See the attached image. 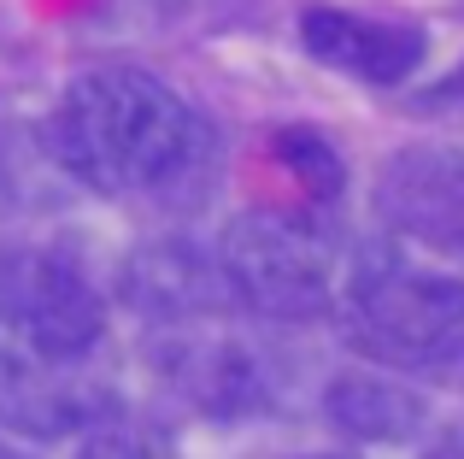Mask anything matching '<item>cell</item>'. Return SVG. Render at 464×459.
Returning a JSON list of instances; mask_svg holds the SVG:
<instances>
[{"label":"cell","mask_w":464,"mask_h":459,"mask_svg":"<svg viewBox=\"0 0 464 459\" xmlns=\"http://www.w3.org/2000/svg\"><path fill=\"white\" fill-rule=\"evenodd\" d=\"M59 165L94 195H153L194 160V112L136 65H94L65 83L53 112Z\"/></svg>","instance_id":"obj_1"},{"label":"cell","mask_w":464,"mask_h":459,"mask_svg":"<svg viewBox=\"0 0 464 459\" xmlns=\"http://www.w3.org/2000/svg\"><path fill=\"white\" fill-rule=\"evenodd\" d=\"M347 342L371 366L435 371L464 359V277L371 265L347 283Z\"/></svg>","instance_id":"obj_2"},{"label":"cell","mask_w":464,"mask_h":459,"mask_svg":"<svg viewBox=\"0 0 464 459\" xmlns=\"http://www.w3.org/2000/svg\"><path fill=\"white\" fill-rule=\"evenodd\" d=\"M224 288L283 324L324 318L341 295V265L324 236L295 212H241L218 241Z\"/></svg>","instance_id":"obj_3"},{"label":"cell","mask_w":464,"mask_h":459,"mask_svg":"<svg viewBox=\"0 0 464 459\" xmlns=\"http://www.w3.org/2000/svg\"><path fill=\"white\" fill-rule=\"evenodd\" d=\"M106 418V395L89 383V371L47 354L18 318L0 312V425L35 442L82 436Z\"/></svg>","instance_id":"obj_4"},{"label":"cell","mask_w":464,"mask_h":459,"mask_svg":"<svg viewBox=\"0 0 464 459\" xmlns=\"http://www.w3.org/2000/svg\"><path fill=\"white\" fill-rule=\"evenodd\" d=\"M0 312L18 318L47 354L71 359V366H82L106 336V300L94 295L89 271L53 248L12 253L0 265Z\"/></svg>","instance_id":"obj_5"},{"label":"cell","mask_w":464,"mask_h":459,"mask_svg":"<svg viewBox=\"0 0 464 459\" xmlns=\"http://www.w3.org/2000/svg\"><path fill=\"white\" fill-rule=\"evenodd\" d=\"M300 47L317 65L341 71L371 89H394V83L418 77L423 54H430V30L406 18H364L347 6H306L300 12Z\"/></svg>","instance_id":"obj_6"},{"label":"cell","mask_w":464,"mask_h":459,"mask_svg":"<svg viewBox=\"0 0 464 459\" xmlns=\"http://www.w3.org/2000/svg\"><path fill=\"white\" fill-rule=\"evenodd\" d=\"M376 212L406 241L464 253V153L459 148L394 153L376 177Z\"/></svg>","instance_id":"obj_7"},{"label":"cell","mask_w":464,"mask_h":459,"mask_svg":"<svg viewBox=\"0 0 464 459\" xmlns=\"http://www.w3.org/2000/svg\"><path fill=\"white\" fill-rule=\"evenodd\" d=\"M324 406L347 436H364V442H406L423 418V401L411 389H400L388 377H364V371H347V377L329 383Z\"/></svg>","instance_id":"obj_8"},{"label":"cell","mask_w":464,"mask_h":459,"mask_svg":"<svg viewBox=\"0 0 464 459\" xmlns=\"http://www.w3.org/2000/svg\"><path fill=\"white\" fill-rule=\"evenodd\" d=\"M124 283L136 288V307L165 312V318H188V312L212 307V283H224V271H218V265H200L182 248H153L130 265Z\"/></svg>","instance_id":"obj_9"},{"label":"cell","mask_w":464,"mask_h":459,"mask_svg":"<svg viewBox=\"0 0 464 459\" xmlns=\"http://www.w3.org/2000/svg\"><path fill=\"white\" fill-rule=\"evenodd\" d=\"M271 153L283 160V171L300 183V195L306 200H335L341 189H347V165H341L335 142L324 136V130L312 124H283L271 136Z\"/></svg>","instance_id":"obj_10"},{"label":"cell","mask_w":464,"mask_h":459,"mask_svg":"<svg viewBox=\"0 0 464 459\" xmlns=\"http://www.w3.org/2000/svg\"><path fill=\"white\" fill-rule=\"evenodd\" d=\"M82 436H89V448H82V459H141V442H136V430H112L106 418H101V425H89Z\"/></svg>","instance_id":"obj_11"},{"label":"cell","mask_w":464,"mask_h":459,"mask_svg":"<svg viewBox=\"0 0 464 459\" xmlns=\"http://www.w3.org/2000/svg\"><path fill=\"white\" fill-rule=\"evenodd\" d=\"M430 459H464V436H459V442H441V448H435Z\"/></svg>","instance_id":"obj_12"},{"label":"cell","mask_w":464,"mask_h":459,"mask_svg":"<svg viewBox=\"0 0 464 459\" xmlns=\"http://www.w3.org/2000/svg\"><path fill=\"white\" fill-rule=\"evenodd\" d=\"M441 94H464V71H459V77H447V83H441Z\"/></svg>","instance_id":"obj_13"},{"label":"cell","mask_w":464,"mask_h":459,"mask_svg":"<svg viewBox=\"0 0 464 459\" xmlns=\"http://www.w3.org/2000/svg\"><path fill=\"white\" fill-rule=\"evenodd\" d=\"M0 459H30V454H18V448H6V442H0Z\"/></svg>","instance_id":"obj_14"}]
</instances>
